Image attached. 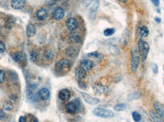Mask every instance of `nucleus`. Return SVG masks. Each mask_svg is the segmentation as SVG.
<instances>
[{"instance_id": "f257e3e1", "label": "nucleus", "mask_w": 164, "mask_h": 122, "mask_svg": "<svg viewBox=\"0 0 164 122\" xmlns=\"http://www.w3.org/2000/svg\"><path fill=\"white\" fill-rule=\"evenodd\" d=\"M71 62L67 58H63L59 60L55 65L54 72L57 76L63 77L71 71Z\"/></svg>"}, {"instance_id": "f03ea898", "label": "nucleus", "mask_w": 164, "mask_h": 122, "mask_svg": "<svg viewBox=\"0 0 164 122\" xmlns=\"http://www.w3.org/2000/svg\"><path fill=\"white\" fill-rule=\"evenodd\" d=\"M81 108V101L79 98H77L71 102L68 103L65 107L66 112L71 115H74L79 113Z\"/></svg>"}, {"instance_id": "7ed1b4c3", "label": "nucleus", "mask_w": 164, "mask_h": 122, "mask_svg": "<svg viewBox=\"0 0 164 122\" xmlns=\"http://www.w3.org/2000/svg\"><path fill=\"white\" fill-rule=\"evenodd\" d=\"M93 114L96 117L101 118L110 119L114 116V113L110 110L102 107H97L93 111Z\"/></svg>"}, {"instance_id": "20e7f679", "label": "nucleus", "mask_w": 164, "mask_h": 122, "mask_svg": "<svg viewBox=\"0 0 164 122\" xmlns=\"http://www.w3.org/2000/svg\"><path fill=\"white\" fill-rule=\"evenodd\" d=\"M150 50V46L147 42L142 39L138 42V51L143 62L147 60Z\"/></svg>"}, {"instance_id": "39448f33", "label": "nucleus", "mask_w": 164, "mask_h": 122, "mask_svg": "<svg viewBox=\"0 0 164 122\" xmlns=\"http://www.w3.org/2000/svg\"><path fill=\"white\" fill-rule=\"evenodd\" d=\"M140 61V56L137 49L133 46L131 49V62L130 66L133 72H135L138 69Z\"/></svg>"}, {"instance_id": "423d86ee", "label": "nucleus", "mask_w": 164, "mask_h": 122, "mask_svg": "<svg viewBox=\"0 0 164 122\" xmlns=\"http://www.w3.org/2000/svg\"><path fill=\"white\" fill-rule=\"evenodd\" d=\"M81 94L83 96V99L88 104L90 105H97L100 102V100L98 98L92 97L91 95L86 93L81 92Z\"/></svg>"}, {"instance_id": "0eeeda50", "label": "nucleus", "mask_w": 164, "mask_h": 122, "mask_svg": "<svg viewBox=\"0 0 164 122\" xmlns=\"http://www.w3.org/2000/svg\"><path fill=\"white\" fill-rule=\"evenodd\" d=\"M66 26L69 31H75L77 29L78 27V22L77 20L74 18H69L66 21Z\"/></svg>"}, {"instance_id": "6e6552de", "label": "nucleus", "mask_w": 164, "mask_h": 122, "mask_svg": "<svg viewBox=\"0 0 164 122\" xmlns=\"http://www.w3.org/2000/svg\"><path fill=\"white\" fill-rule=\"evenodd\" d=\"M153 106L156 113L160 118L164 121V106L161 103L157 101L153 102Z\"/></svg>"}, {"instance_id": "1a4fd4ad", "label": "nucleus", "mask_w": 164, "mask_h": 122, "mask_svg": "<svg viewBox=\"0 0 164 122\" xmlns=\"http://www.w3.org/2000/svg\"><path fill=\"white\" fill-rule=\"evenodd\" d=\"M52 15L54 20L59 21L64 17L65 11L64 9L62 8L57 7L53 11Z\"/></svg>"}, {"instance_id": "9d476101", "label": "nucleus", "mask_w": 164, "mask_h": 122, "mask_svg": "<svg viewBox=\"0 0 164 122\" xmlns=\"http://www.w3.org/2000/svg\"><path fill=\"white\" fill-rule=\"evenodd\" d=\"M99 1L96 0L94 1V3L92 4L89 10V17L92 20H95L96 18L97 15V11L98 7L99 6Z\"/></svg>"}, {"instance_id": "9b49d317", "label": "nucleus", "mask_w": 164, "mask_h": 122, "mask_svg": "<svg viewBox=\"0 0 164 122\" xmlns=\"http://www.w3.org/2000/svg\"><path fill=\"white\" fill-rule=\"evenodd\" d=\"M71 93L70 91L67 88L63 89L60 91L59 97L60 99L63 102H67L70 99Z\"/></svg>"}, {"instance_id": "f8f14e48", "label": "nucleus", "mask_w": 164, "mask_h": 122, "mask_svg": "<svg viewBox=\"0 0 164 122\" xmlns=\"http://www.w3.org/2000/svg\"><path fill=\"white\" fill-rule=\"evenodd\" d=\"M12 58L16 62H25L27 60L26 55L22 52L14 53L12 55Z\"/></svg>"}, {"instance_id": "ddd939ff", "label": "nucleus", "mask_w": 164, "mask_h": 122, "mask_svg": "<svg viewBox=\"0 0 164 122\" xmlns=\"http://www.w3.org/2000/svg\"><path fill=\"white\" fill-rule=\"evenodd\" d=\"M94 62L89 59H84L81 62L80 66L84 70L87 72L91 70L94 67Z\"/></svg>"}, {"instance_id": "4468645a", "label": "nucleus", "mask_w": 164, "mask_h": 122, "mask_svg": "<svg viewBox=\"0 0 164 122\" xmlns=\"http://www.w3.org/2000/svg\"><path fill=\"white\" fill-rule=\"evenodd\" d=\"M38 95L40 99L43 101H46L50 97V92L47 88L44 87L39 90Z\"/></svg>"}, {"instance_id": "2eb2a0df", "label": "nucleus", "mask_w": 164, "mask_h": 122, "mask_svg": "<svg viewBox=\"0 0 164 122\" xmlns=\"http://www.w3.org/2000/svg\"><path fill=\"white\" fill-rule=\"evenodd\" d=\"M26 0H11V6L14 9L20 10L25 6Z\"/></svg>"}, {"instance_id": "dca6fc26", "label": "nucleus", "mask_w": 164, "mask_h": 122, "mask_svg": "<svg viewBox=\"0 0 164 122\" xmlns=\"http://www.w3.org/2000/svg\"><path fill=\"white\" fill-rule=\"evenodd\" d=\"M130 37V32L128 29L124 30L122 34V37L120 38V43L123 45H127L129 42Z\"/></svg>"}, {"instance_id": "f3484780", "label": "nucleus", "mask_w": 164, "mask_h": 122, "mask_svg": "<svg viewBox=\"0 0 164 122\" xmlns=\"http://www.w3.org/2000/svg\"><path fill=\"white\" fill-rule=\"evenodd\" d=\"M78 50L76 48L74 47L70 46L67 48L65 50V54L67 56H68L69 57L75 58L78 55Z\"/></svg>"}, {"instance_id": "a211bd4d", "label": "nucleus", "mask_w": 164, "mask_h": 122, "mask_svg": "<svg viewBox=\"0 0 164 122\" xmlns=\"http://www.w3.org/2000/svg\"><path fill=\"white\" fill-rule=\"evenodd\" d=\"M81 40L80 36L76 32H71L69 34V41L72 44H78L80 42Z\"/></svg>"}, {"instance_id": "6ab92c4d", "label": "nucleus", "mask_w": 164, "mask_h": 122, "mask_svg": "<svg viewBox=\"0 0 164 122\" xmlns=\"http://www.w3.org/2000/svg\"><path fill=\"white\" fill-rule=\"evenodd\" d=\"M87 71L79 66L75 71V75L78 80H83L87 76Z\"/></svg>"}, {"instance_id": "aec40b11", "label": "nucleus", "mask_w": 164, "mask_h": 122, "mask_svg": "<svg viewBox=\"0 0 164 122\" xmlns=\"http://www.w3.org/2000/svg\"><path fill=\"white\" fill-rule=\"evenodd\" d=\"M93 91L95 93L99 95L103 94L106 90V88L101 84L94 85H93Z\"/></svg>"}, {"instance_id": "412c9836", "label": "nucleus", "mask_w": 164, "mask_h": 122, "mask_svg": "<svg viewBox=\"0 0 164 122\" xmlns=\"http://www.w3.org/2000/svg\"><path fill=\"white\" fill-rule=\"evenodd\" d=\"M48 12L47 10L44 8H40L36 12V17L39 21H43L45 20L48 17Z\"/></svg>"}, {"instance_id": "4be33fe9", "label": "nucleus", "mask_w": 164, "mask_h": 122, "mask_svg": "<svg viewBox=\"0 0 164 122\" xmlns=\"http://www.w3.org/2000/svg\"><path fill=\"white\" fill-rule=\"evenodd\" d=\"M15 25V20L13 16H8L5 20L4 26L7 29H11Z\"/></svg>"}, {"instance_id": "5701e85b", "label": "nucleus", "mask_w": 164, "mask_h": 122, "mask_svg": "<svg viewBox=\"0 0 164 122\" xmlns=\"http://www.w3.org/2000/svg\"><path fill=\"white\" fill-rule=\"evenodd\" d=\"M36 28L35 25L29 24L27 26L26 28V35L28 37H32L35 35L36 33Z\"/></svg>"}, {"instance_id": "b1692460", "label": "nucleus", "mask_w": 164, "mask_h": 122, "mask_svg": "<svg viewBox=\"0 0 164 122\" xmlns=\"http://www.w3.org/2000/svg\"><path fill=\"white\" fill-rule=\"evenodd\" d=\"M87 56L90 58L95 59L98 60H102L104 58V56L102 54L97 51L89 52Z\"/></svg>"}, {"instance_id": "393cba45", "label": "nucleus", "mask_w": 164, "mask_h": 122, "mask_svg": "<svg viewBox=\"0 0 164 122\" xmlns=\"http://www.w3.org/2000/svg\"><path fill=\"white\" fill-rule=\"evenodd\" d=\"M149 114L152 122H163L159 116L153 110H150Z\"/></svg>"}, {"instance_id": "a878e982", "label": "nucleus", "mask_w": 164, "mask_h": 122, "mask_svg": "<svg viewBox=\"0 0 164 122\" xmlns=\"http://www.w3.org/2000/svg\"><path fill=\"white\" fill-rule=\"evenodd\" d=\"M126 108V104L124 103H118V104L115 105L113 107V109L114 111L119 112L125 111Z\"/></svg>"}, {"instance_id": "bb28decb", "label": "nucleus", "mask_w": 164, "mask_h": 122, "mask_svg": "<svg viewBox=\"0 0 164 122\" xmlns=\"http://www.w3.org/2000/svg\"><path fill=\"white\" fill-rule=\"evenodd\" d=\"M54 54L53 52L50 49H47L44 52V57L46 60H52L54 58Z\"/></svg>"}, {"instance_id": "cd10ccee", "label": "nucleus", "mask_w": 164, "mask_h": 122, "mask_svg": "<svg viewBox=\"0 0 164 122\" xmlns=\"http://www.w3.org/2000/svg\"><path fill=\"white\" fill-rule=\"evenodd\" d=\"M39 55L36 51H33L30 54V59L33 62H36L39 61Z\"/></svg>"}, {"instance_id": "c85d7f7f", "label": "nucleus", "mask_w": 164, "mask_h": 122, "mask_svg": "<svg viewBox=\"0 0 164 122\" xmlns=\"http://www.w3.org/2000/svg\"><path fill=\"white\" fill-rule=\"evenodd\" d=\"M109 49L110 53L112 55H119L120 54V49L118 46L115 44L110 45Z\"/></svg>"}, {"instance_id": "c756f323", "label": "nucleus", "mask_w": 164, "mask_h": 122, "mask_svg": "<svg viewBox=\"0 0 164 122\" xmlns=\"http://www.w3.org/2000/svg\"><path fill=\"white\" fill-rule=\"evenodd\" d=\"M140 96V93L138 92H136L132 93H129L127 96V100L128 101H132L134 100L137 99L139 98Z\"/></svg>"}, {"instance_id": "7c9ffc66", "label": "nucleus", "mask_w": 164, "mask_h": 122, "mask_svg": "<svg viewBox=\"0 0 164 122\" xmlns=\"http://www.w3.org/2000/svg\"><path fill=\"white\" fill-rule=\"evenodd\" d=\"M149 29L147 26H143L140 30V35L142 37H146L149 34Z\"/></svg>"}, {"instance_id": "2f4dec72", "label": "nucleus", "mask_w": 164, "mask_h": 122, "mask_svg": "<svg viewBox=\"0 0 164 122\" xmlns=\"http://www.w3.org/2000/svg\"><path fill=\"white\" fill-rule=\"evenodd\" d=\"M132 117L135 122H140L142 120V116L136 111L133 112L132 113Z\"/></svg>"}, {"instance_id": "473e14b6", "label": "nucleus", "mask_w": 164, "mask_h": 122, "mask_svg": "<svg viewBox=\"0 0 164 122\" xmlns=\"http://www.w3.org/2000/svg\"><path fill=\"white\" fill-rule=\"evenodd\" d=\"M4 108L7 111H11L14 108L13 104L10 101H5L4 103Z\"/></svg>"}, {"instance_id": "72a5a7b5", "label": "nucleus", "mask_w": 164, "mask_h": 122, "mask_svg": "<svg viewBox=\"0 0 164 122\" xmlns=\"http://www.w3.org/2000/svg\"><path fill=\"white\" fill-rule=\"evenodd\" d=\"M115 32V29L113 28H107V29L104 30V34L106 36H112Z\"/></svg>"}, {"instance_id": "f704fd0d", "label": "nucleus", "mask_w": 164, "mask_h": 122, "mask_svg": "<svg viewBox=\"0 0 164 122\" xmlns=\"http://www.w3.org/2000/svg\"><path fill=\"white\" fill-rule=\"evenodd\" d=\"M78 86L82 90H85L87 87V83L84 80H78Z\"/></svg>"}, {"instance_id": "c9c22d12", "label": "nucleus", "mask_w": 164, "mask_h": 122, "mask_svg": "<svg viewBox=\"0 0 164 122\" xmlns=\"http://www.w3.org/2000/svg\"><path fill=\"white\" fill-rule=\"evenodd\" d=\"M117 41H118L117 38H112L106 40L105 42L107 45H114V44H115Z\"/></svg>"}, {"instance_id": "e433bc0d", "label": "nucleus", "mask_w": 164, "mask_h": 122, "mask_svg": "<svg viewBox=\"0 0 164 122\" xmlns=\"http://www.w3.org/2000/svg\"><path fill=\"white\" fill-rule=\"evenodd\" d=\"M150 67L154 74H157L158 72V67L157 64H155V62H151L150 64Z\"/></svg>"}, {"instance_id": "4c0bfd02", "label": "nucleus", "mask_w": 164, "mask_h": 122, "mask_svg": "<svg viewBox=\"0 0 164 122\" xmlns=\"http://www.w3.org/2000/svg\"><path fill=\"white\" fill-rule=\"evenodd\" d=\"M26 96L28 100H32L34 97L33 93L30 89H28L26 91Z\"/></svg>"}, {"instance_id": "58836bf2", "label": "nucleus", "mask_w": 164, "mask_h": 122, "mask_svg": "<svg viewBox=\"0 0 164 122\" xmlns=\"http://www.w3.org/2000/svg\"><path fill=\"white\" fill-rule=\"evenodd\" d=\"M94 0H82V3L85 7H89L91 4H93Z\"/></svg>"}, {"instance_id": "ea45409f", "label": "nucleus", "mask_w": 164, "mask_h": 122, "mask_svg": "<svg viewBox=\"0 0 164 122\" xmlns=\"http://www.w3.org/2000/svg\"><path fill=\"white\" fill-rule=\"evenodd\" d=\"M57 0H46L45 1V4L46 5L49 6H52L55 5L56 4Z\"/></svg>"}, {"instance_id": "a19ab883", "label": "nucleus", "mask_w": 164, "mask_h": 122, "mask_svg": "<svg viewBox=\"0 0 164 122\" xmlns=\"http://www.w3.org/2000/svg\"><path fill=\"white\" fill-rule=\"evenodd\" d=\"M5 74L3 70H0V84H2L5 80Z\"/></svg>"}, {"instance_id": "79ce46f5", "label": "nucleus", "mask_w": 164, "mask_h": 122, "mask_svg": "<svg viewBox=\"0 0 164 122\" xmlns=\"http://www.w3.org/2000/svg\"><path fill=\"white\" fill-rule=\"evenodd\" d=\"M6 50L5 44L3 41H0V54L4 52Z\"/></svg>"}, {"instance_id": "37998d69", "label": "nucleus", "mask_w": 164, "mask_h": 122, "mask_svg": "<svg viewBox=\"0 0 164 122\" xmlns=\"http://www.w3.org/2000/svg\"><path fill=\"white\" fill-rule=\"evenodd\" d=\"M39 42L42 43V44H43V43L45 42V40H46V37H44V35L43 36V35L40 34V35H39Z\"/></svg>"}, {"instance_id": "c03bdc74", "label": "nucleus", "mask_w": 164, "mask_h": 122, "mask_svg": "<svg viewBox=\"0 0 164 122\" xmlns=\"http://www.w3.org/2000/svg\"><path fill=\"white\" fill-rule=\"evenodd\" d=\"M151 1L155 6H158L160 4V0H151Z\"/></svg>"}, {"instance_id": "a18cd8bd", "label": "nucleus", "mask_w": 164, "mask_h": 122, "mask_svg": "<svg viewBox=\"0 0 164 122\" xmlns=\"http://www.w3.org/2000/svg\"><path fill=\"white\" fill-rule=\"evenodd\" d=\"M5 113L2 110L0 109V120H3L5 118Z\"/></svg>"}, {"instance_id": "49530a36", "label": "nucleus", "mask_w": 164, "mask_h": 122, "mask_svg": "<svg viewBox=\"0 0 164 122\" xmlns=\"http://www.w3.org/2000/svg\"><path fill=\"white\" fill-rule=\"evenodd\" d=\"M26 116H21L19 117V122H26Z\"/></svg>"}, {"instance_id": "de8ad7c7", "label": "nucleus", "mask_w": 164, "mask_h": 122, "mask_svg": "<svg viewBox=\"0 0 164 122\" xmlns=\"http://www.w3.org/2000/svg\"><path fill=\"white\" fill-rule=\"evenodd\" d=\"M155 21L156 23H157V24H160L161 22V20L160 18L158 17H155Z\"/></svg>"}, {"instance_id": "09e8293b", "label": "nucleus", "mask_w": 164, "mask_h": 122, "mask_svg": "<svg viewBox=\"0 0 164 122\" xmlns=\"http://www.w3.org/2000/svg\"><path fill=\"white\" fill-rule=\"evenodd\" d=\"M29 122H39L38 120L36 117H33L30 120Z\"/></svg>"}, {"instance_id": "8fccbe9b", "label": "nucleus", "mask_w": 164, "mask_h": 122, "mask_svg": "<svg viewBox=\"0 0 164 122\" xmlns=\"http://www.w3.org/2000/svg\"><path fill=\"white\" fill-rule=\"evenodd\" d=\"M37 87H38V85H37L36 84H33V85H31L30 86L31 88L33 89H35L37 88Z\"/></svg>"}, {"instance_id": "3c124183", "label": "nucleus", "mask_w": 164, "mask_h": 122, "mask_svg": "<svg viewBox=\"0 0 164 122\" xmlns=\"http://www.w3.org/2000/svg\"><path fill=\"white\" fill-rule=\"evenodd\" d=\"M118 1L122 3H126L128 0H118Z\"/></svg>"}, {"instance_id": "603ef678", "label": "nucleus", "mask_w": 164, "mask_h": 122, "mask_svg": "<svg viewBox=\"0 0 164 122\" xmlns=\"http://www.w3.org/2000/svg\"><path fill=\"white\" fill-rule=\"evenodd\" d=\"M157 13H160V10H159V9H158V10H157Z\"/></svg>"}, {"instance_id": "864d4df0", "label": "nucleus", "mask_w": 164, "mask_h": 122, "mask_svg": "<svg viewBox=\"0 0 164 122\" xmlns=\"http://www.w3.org/2000/svg\"></svg>"}, {"instance_id": "5fc2aeb1", "label": "nucleus", "mask_w": 164, "mask_h": 122, "mask_svg": "<svg viewBox=\"0 0 164 122\" xmlns=\"http://www.w3.org/2000/svg\"></svg>"}]
</instances>
